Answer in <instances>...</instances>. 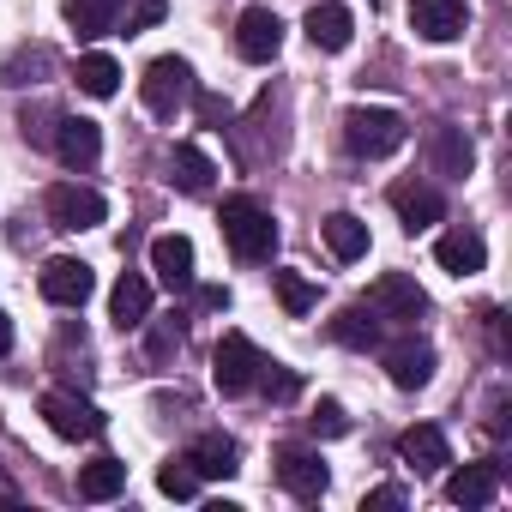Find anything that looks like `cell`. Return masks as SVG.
<instances>
[{
  "instance_id": "obj_1",
  "label": "cell",
  "mask_w": 512,
  "mask_h": 512,
  "mask_svg": "<svg viewBox=\"0 0 512 512\" xmlns=\"http://www.w3.org/2000/svg\"><path fill=\"white\" fill-rule=\"evenodd\" d=\"M217 223H223V241H229V253H235L241 266H266L272 253H278V217H272L260 199H253V193L223 199Z\"/></svg>"
},
{
  "instance_id": "obj_2",
  "label": "cell",
  "mask_w": 512,
  "mask_h": 512,
  "mask_svg": "<svg viewBox=\"0 0 512 512\" xmlns=\"http://www.w3.org/2000/svg\"><path fill=\"white\" fill-rule=\"evenodd\" d=\"M404 139H410V121H404L398 109H368V103L344 109V145H350L356 157L380 163V157L404 151Z\"/></svg>"
},
{
  "instance_id": "obj_3",
  "label": "cell",
  "mask_w": 512,
  "mask_h": 512,
  "mask_svg": "<svg viewBox=\"0 0 512 512\" xmlns=\"http://www.w3.org/2000/svg\"><path fill=\"white\" fill-rule=\"evenodd\" d=\"M260 368H266V356H260V344H253L247 332H223V344L211 350V380H217L223 398H247L253 386H260Z\"/></svg>"
},
{
  "instance_id": "obj_4",
  "label": "cell",
  "mask_w": 512,
  "mask_h": 512,
  "mask_svg": "<svg viewBox=\"0 0 512 512\" xmlns=\"http://www.w3.org/2000/svg\"><path fill=\"white\" fill-rule=\"evenodd\" d=\"M139 97H145V109H151L157 121H175V115L193 103V67H187L181 55H157V61L145 67V79H139Z\"/></svg>"
},
{
  "instance_id": "obj_5",
  "label": "cell",
  "mask_w": 512,
  "mask_h": 512,
  "mask_svg": "<svg viewBox=\"0 0 512 512\" xmlns=\"http://www.w3.org/2000/svg\"><path fill=\"white\" fill-rule=\"evenodd\" d=\"M43 211H49V223H55V229L79 235V229H97V223L109 217V199H103L97 187H79V181H55V187L43 193Z\"/></svg>"
},
{
  "instance_id": "obj_6",
  "label": "cell",
  "mask_w": 512,
  "mask_h": 512,
  "mask_svg": "<svg viewBox=\"0 0 512 512\" xmlns=\"http://www.w3.org/2000/svg\"><path fill=\"white\" fill-rule=\"evenodd\" d=\"M368 308H374L386 326H416V320L428 314V290H422L416 278H404V272H386V278H374Z\"/></svg>"
},
{
  "instance_id": "obj_7",
  "label": "cell",
  "mask_w": 512,
  "mask_h": 512,
  "mask_svg": "<svg viewBox=\"0 0 512 512\" xmlns=\"http://www.w3.org/2000/svg\"><path fill=\"white\" fill-rule=\"evenodd\" d=\"M37 410H43V422H49L61 440H97V434H103V410H97L91 398H79V392H61V386H55V392H43Z\"/></svg>"
},
{
  "instance_id": "obj_8",
  "label": "cell",
  "mask_w": 512,
  "mask_h": 512,
  "mask_svg": "<svg viewBox=\"0 0 512 512\" xmlns=\"http://www.w3.org/2000/svg\"><path fill=\"white\" fill-rule=\"evenodd\" d=\"M278 482H284L302 506H314V500H326L332 470H326V458H320L314 446H278Z\"/></svg>"
},
{
  "instance_id": "obj_9",
  "label": "cell",
  "mask_w": 512,
  "mask_h": 512,
  "mask_svg": "<svg viewBox=\"0 0 512 512\" xmlns=\"http://www.w3.org/2000/svg\"><path fill=\"white\" fill-rule=\"evenodd\" d=\"M278 49H284V19H278L272 7H247V13L235 19V55H241V61L266 67V61H278Z\"/></svg>"
},
{
  "instance_id": "obj_10",
  "label": "cell",
  "mask_w": 512,
  "mask_h": 512,
  "mask_svg": "<svg viewBox=\"0 0 512 512\" xmlns=\"http://www.w3.org/2000/svg\"><path fill=\"white\" fill-rule=\"evenodd\" d=\"M37 290H43V302H55V308H85L91 290H97V272H91L85 260H67V253H61V260L43 266Z\"/></svg>"
},
{
  "instance_id": "obj_11",
  "label": "cell",
  "mask_w": 512,
  "mask_h": 512,
  "mask_svg": "<svg viewBox=\"0 0 512 512\" xmlns=\"http://www.w3.org/2000/svg\"><path fill=\"white\" fill-rule=\"evenodd\" d=\"M404 19H410V31L422 43H458L464 25H470V7H464V0H410Z\"/></svg>"
},
{
  "instance_id": "obj_12",
  "label": "cell",
  "mask_w": 512,
  "mask_h": 512,
  "mask_svg": "<svg viewBox=\"0 0 512 512\" xmlns=\"http://www.w3.org/2000/svg\"><path fill=\"white\" fill-rule=\"evenodd\" d=\"M380 362H386V380L398 392H422L434 380V350L422 338H398V344H380Z\"/></svg>"
},
{
  "instance_id": "obj_13",
  "label": "cell",
  "mask_w": 512,
  "mask_h": 512,
  "mask_svg": "<svg viewBox=\"0 0 512 512\" xmlns=\"http://www.w3.org/2000/svg\"><path fill=\"white\" fill-rule=\"evenodd\" d=\"M55 151H61V163L67 169H97V157H103V127L97 121H85V115H61L55 121Z\"/></svg>"
},
{
  "instance_id": "obj_14",
  "label": "cell",
  "mask_w": 512,
  "mask_h": 512,
  "mask_svg": "<svg viewBox=\"0 0 512 512\" xmlns=\"http://www.w3.org/2000/svg\"><path fill=\"white\" fill-rule=\"evenodd\" d=\"M302 31H308V43H314V49L344 55V49H350V37H356V13H350V7H338V0H320V7H308Z\"/></svg>"
},
{
  "instance_id": "obj_15",
  "label": "cell",
  "mask_w": 512,
  "mask_h": 512,
  "mask_svg": "<svg viewBox=\"0 0 512 512\" xmlns=\"http://www.w3.org/2000/svg\"><path fill=\"white\" fill-rule=\"evenodd\" d=\"M151 272H157L163 290L187 296V290H193V241H187V235H157V241H151Z\"/></svg>"
},
{
  "instance_id": "obj_16",
  "label": "cell",
  "mask_w": 512,
  "mask_h": 512,
  "mask_svg": "<svg viewBox=\"0 0 512 512\" xmlns=\"http://www.w3.org/2000/svg\"><path fill=\"white\" fill-rule=\"evenodd\" d=\"M434 260H440V272H452V278H476V272L488 266V241H482L476 229H446V235L434 241Z\"/></svg>"
},
{
  "instance_id": "obj_17",
  "label": "cell",
  "mask_w": 512,
  "mask_h": 512,
  "mask_svg": "<svg viewBox=\"0 0 512 512\" xmlns=\"http://www.w3.org/2000/svg\"><path fill=\"white\" fill-rule=\"evenodd\" d=\"M428 163H434V175L464 181V175H470V163H476L470 133H464V127H428Z\"/></svg>"
},
{
  "instance_id": "obj_18",
  "label": "cell",
  "mask_w": 512,
  "mask_h": 512,
  "mask_svg": "<svg viewBox=\"0 0 512 512\" xmlns=\"http://www.w3.org/2000/svg\"><path fill=\"white\" fill-rule=\"evenodd\" d=\"M392 211H398L404 229L416 235V229H428V223L446 217V199H440V187H428V181H398V187H392Z\"/></svg>"
},
{
  "instance_id": "obj_19",
  "label": "cell",
  "mask_w": 512,
  "mask_h": 512,
  "mask_svg": "<svg viewBox=\"0 0 512 512\" xmlns=\"http://www.w3.org/2000/svg\"><path fill=\"white\" fill-rule=\"evenodd\" d=\"M181 458L193 464V476H199V482H205V476H211V482H223V476H235V470H241V452H235V440H229V434H199Z\"/></svg>"
},
{
  "instance_id": "obj_20",
  "label": "cell",
  "mask_w": 512,
  "mask_h": 512,
  "mask_svg": "<svg viewBox=\"0 0 512 512\" xmlns=\"http://www.w3.org/2000/svg\"><path fill=\"white\" fill-rule=\"evenodd\" d=\"M398 458L416 464V470H446L452 464V446H446V434L434 422H416V428L398 434Z\"/></svg>"
},
{
  "instance_id": "obj_21",
  "label": "cell",
  "mask_w": 512,
  "mask_h": 512,
  "mask_svg": "<svg viewBox=\"0 0 512 512\" xmlns=\"http://www.w3.org/2000/svg\"><path fill=\"white\" fill-rule=\"evenodd\" d=\"M500 494V464L488 458V464H464V470H452L446 476V500L452 506H488Z\"/></svg>"
},
{
  "instance_id": "obj_22",
  "label": "cell",
  "mask_w": 512,
  "mask_h": 512,
  "mask_svg": "<svg viewBox=\"0 0 512 512\" xmlns=\"http://www.w3.org/2000/svg\"><path fill=\"white\" fill-rule=\"evenodd\" d=\"M320 235H326V247H332V260H344V266L368 260V223H362V217H350V211H332V217L320 223Z\"/></svg>"
},
{
  "instance_id": "obj_23",
  "label": "cell",
  "mask_w": 512,
  "mask_h": 512,
  "mask_svg": "<svg viewBox=\"0 0 512 512\" xmlns=\"http://www.w3.org/2000/svg\"><path fill=\"white\" fill-rule=\"evenodd\" d=\"M109 320H115L121 332H139V326L151 320V284L127 272V278H121V284L109 290Z\"/></svg>"
},
{
  "instance_id": "obj_24",
  "label": "cell",
  "mask_w": 512,
  "mask_h": 512,
  "mask_svg": "<svg viewBox=\"0 0 512 512\" xmlns=\"http://www.w3.org/2000/svg\"><path fill=\"white\" fill-rule=\"evenodd\" d=\"M326 332H332L344 350H380V344H386V320H380L374 308H344Z\"/></svg>"
},
{
  "instance_id": "obj_25",
  "label": "cell",
  "mask_w": 512,
  "mask_h": 512,
  "mask_svg": "<svg viewBox=\"0 0 512 512\" xmlns=\"http://www.w3.org/2000/svg\"><path fill=\"white\" fill-rule=\"evenodd\" d=\"M211 157L199 151V145H175V157H169V181L181 187V193H211Z\"/></svg>"
},
{
  "instance_id": "obj_26",
  "label": "cell",
  "mask_w": 512,
  "mask_h": 512,
  "mask_svg": "<svg viewBox=\"0 0 512 512\" xmlns=\"http://www.w3.org/2000/svg\"><path fill=\"white\" fill-rule=\"evenodd\" d=\"M127 488V464L121 458H91L79 470V500H115Z\"/></svg>"
},
{
  "instance_id": "obj_27",
  "label": "cell",
  "mask_w": 512,
  "mask_h": 512,
  "mask_svg": "<svg viewBox=\"0 0 512 512\" xmlns=\"http://www.w3.org/2000/svg\"><path fill=\"white\" fill-rule=\"evenodd\" d=\"M49 67H55V55H49L43 43H37V49L25 43V49H13L7 61H0V85H43Z\"/></svg>"
},
{
  "instance_id": "obj_28",
  "label": "cell",
  "mask_w": 512,
  "mask_h": 512,
  "mask_svg": "<svg viewBox=\"0 0 512 512\" xmlns=\"http://www.w3.org/2000/svg\"><path fill=\"white\" fill-rule=\"evenodd\" d=\"M61 13H67V25L79 37H103L115 25V13H121V0H61Z\"/></svg>"
},
{
  "instance_id": "obj_29",
  "label": "cell",
  "mask_w": 512,
  "mask_h": 512,
  "mask_svg": "<svg viewBox=\"0 0 512 512\" xmlns=\"http://www.w3.org/2000/svg\"><path fill=\"white\" fill-rule=\"evenodd\" d=\"M79 91L97 97V103H109V97L121 91V67H115V55H85V61H79Z\"/></svg>"
},
{
  "instance_id": "obj_30",
  "label": "cell",
  "mask_w": 512,
  "mask_h": 512,
  "mask_svg": "<svg viewBox=\"0 0 512 512\" xmlns=\"http://www.w3.org/2000/svg\"><path fill=\"white\" fill-rule=\"evenodd\" d=\"M272 290H278L284 314H314V308H320V290H314L302 272H272Z\"/></svg>"
},
{
  "instance_id": "obj_31",
  "label": "cell",
  "mask_w": 512,
  "mask_h": 512,
  "mask_svg": "<svg viewBox=\"0 0 512 512\" xmlns=\"http://www.w3.org/2000/svg\"><path fill=\"white\" fill-rule=\"evenodd\" d=\"M157 488H163L169 500H193V494H199V476H193L187 458H169V464L157 470Z\"/></svg>"
},
{
  "instance_id": "obj_32",
  "label": "cell",
  "mask_w": 512,
  "mask_h": 512,
  "mask_svg": "<svg viewBox=\"0 0 512 512\" xmlns=\"http://www.w3.org/2000/svg\"><path fill=\"white\" fill-rule=\"evenodd\" d=\"M151 326V320H145ZM145 350H151V362H169L175 350H181V314H169V320H157L151 332H145Z\"/></svg>"
},
{
  "instance_id": "obj_33",
  "label": "cell",
  "mask_w": 512,
  "mask_h": 512,
  "mask_svg": "<svg viewBox=\"0 0 512 512\" xmlns=\"http://www.w3.org/2000/svg\"><path fill=\"white\" fill-rule=\"evenodd\" d=\"M308 428H314L320 440H338V434H350V416H344V404H338V398H320V404H314V416H308Z\"/></svg>"
},
{
  "instance_id": "obj_34",
  "label": "cell",
  "mask_w": 512,
  "mask_h": 512,
  "mask_svg": "<svg viewBox=\"0 0 512 512\" xmlns=\"http://www.w3.org/2000/svg\"><path fill=\"white\" fill-rule=\"evenodd\" d=\"M260 386H266L278 404H290V398H296V374H290V368H278V362H266V368H260Z\"/></svg>"
},
{
  "instance_id": "obj_35",
  "label": "cell",
  "mask_w": 512,
  "mask_h": 512,
  "mask_svg": "<svg viewBox=\"0 0 512 512\" xmlns=\"http://www.w3.org/2000/svg\"><path fill=\"white\" fill-rule=\"evenodd\" d=\"M163 13H169V0H139V7L127 13V37H133V31H151V25H163Z\"/></svg>"
},
{
  "instance_id": "obj_36",
  "label": "cell",
  "mask_w": 512,
  "mask_h": 512,
  "mask_svg": "<svg viewBox=\"0 0 512 512\" xmlns=\"http://www.w3.org/2000/svg\"><path fill=\"white\" fill-rule=\"evenodd\" d=\"M49 121H61V115H49V109H37V115H31V109H25V121H19V127H25V139L49 145V139H55V127H49Z\"/></svg>"
},
{
  "instance_id": "obj_37",
  "label": "cell",
  "mask_w": 512,
  "mask_h": 512,
  "mask_svg": "<svg viewBox=\"0 0 512 512\" xmlns=\"http://www.w3.org/2000/svg\"><path fill=\"white\" fill-rule=\"evenodd\" d=\"M392 506H404V488H398V482H386V488H374V494L362 500V512H392Z\"/></svg>"
},
{
  "instance_id": "obj_38",
  "label": "cell",
  "mask_w": 512,
  "mask_h": 512,
  "mask_svg": "<svg viewBox=\"0 0 512 512\" xmlns=\"http://www.w3.org/2000/svg\"><path fill=\"white\" fill-rule=\"evenodd\" d=\"M199 115L217 127V121H229V103H223V97H199Z\"/></svg>"
},
{
  "instance_id": "obj_39",
  "label": "cell",
  "mask_w": 512,
  "mask_h": 512,
  "mask_svg": "<svg viewBox=\"0 0 512 512\" xmlns=\"http://www.w3.org/2000/svg\"><path fill=\"white\" fill-rule=\"evenodd\" d=\"M199 308H211V314L229 308V290H199Z\"/></svg>"
},
{
  "instance_id": "obj_40",
  "label": "cell",
  "mask_w": 512,
  "mask_h": 512,
  "mask_svg": "<svg viewBox=\"0 0 512 512\" xmlns=\"http://www.w3.org/2000/svg\"><path fill=\"white\" fill-rule=\"evenodd\" d=\"M7 350H13V320L0 314V356H7Z\"/></svg>"
}]
</instances>
